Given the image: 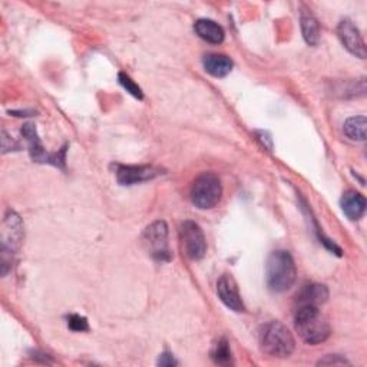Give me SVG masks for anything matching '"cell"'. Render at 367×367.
Here are the masks:
<instances>
[{
	"instance_id": "4",
	"label": "cell",
	"mask_w": 367,
	"mask_h": 367,
	"mask_svg": "<svg viewBox=\"0 0 367 367\" xmlns=\"http://www.w3.org/2000/svg\"><path fill=\"white\" fill-rule=\"evenodd\" d=\"M222 195L219 178L212 172H204L195 178L191 187V201L200 210L214 208Z\"/></svg>"
},
{
	"instance_id": "7",
	"label": "cell",
	"mask_w": 367,
	"mask_h": 367,
	"mask_svg": "<svg viewBox=\"0 0 367 367\" xmlns=\"http://www.w3.org/2000/svg\"><path fill=\"white\" fill-rule=\"evenodd\" d=\"M22 137L28 141L29 144V153L31 157L35 162H42V164H52L55 167L63 168L65 167V154H66V147L62 148L61 153L58 154H48L38 137L36 128L32 124H25L22 128Z\"/></svg>"
},
{
	"instance_id": "6",
	"label": "cell",
	"mask_w": 367,
	"mask_h": 367,
	"mask_svg": "<svg viewBox=\"0 0 367 367\" xmlns=\"http://www.w3.org/2000/svg\"><path fill=\"white\" fill-rule=\"evenodd\" d=\"M181 247L190 260H201L207 253V241L201 227L194 221H185L180 228Z\"/></svg>"
},
{
	"instance_id": "19",
	"label": "cell",
	"mask_w": 367,
	"mask_h": 367,
	"mask_svg": "<svg viewBox=\"0 0 367 367\" xmlns=\"http://www.w3.org/2000/svg\"><path fill=\"white\" fill-rule=\"evenodd\" d=\"M118 79H119V83H120L122 86H124V88L127 89V92H130L133 96H135V98H138V99H143V98H144L141 88H140L127 73H119Z\"/></svg>"
},
{
	"instance_id": "12",
	"label": "cell",
	"mask_w": 367,
	"mask_h": 367,
	"mask_svg": "<svg viewBox=\"0 0 367 367\" xmlns=\"http://www.w3.org/2000/svg\"><path fill=\"white\" fill-rule=\"evenodd\" d=\"M341 210L351 221H357L364 215L366 198L357 191H347L341 197Z\"/></svg>"
},
{
	"instance_id": "18",
	"label": "cell",
	"mask_w": 367,
	"mask_h": 367,
	"mask_svg": "<svg viewBox=\"0 0 367 367\" xmlns=\"http://www.w3.org/2000/svg\"><path fill=\"white\" fill-rule=\"evenodd\" d=\"M211 357L217 364L221 366H228L232 364V356H231V348L229 344L225 338H221L215 343L212 351H211Z\"/></svg>"
},
{
	"instance_id": "17",
	"label": "cell",
	"mask_w": 367,
	"mask_h": 367,
	"mask_svg": "<svg viewBox=\"0 0 367 367\" xmlns=\"http://www.w3.org/2000/svg\"><path fill=\"white\" fill-rule=\"evenodd\" d=\"M366 128H367V119L364 116H353L344 122L343 131L347 135V138L353 141H364Z\"/></svg>"
},
{
	"instance_id": "21",
	"label": "cell",
	"mask_w": 367,
	"mask_h": 367,
	"mask_svg": "<svg viewBox=\"0 0 367 367\" xmlns=\"http://www.w3.org/2000/svg\"><path fill=\"white\" fill-rule=\"evenodd\" d=\"M320 366H330V364H350L346 358L337 356V354H330V356H326L324 358H321L319 361Z\"/></svg>"
},
{
	"instance_id": "13",
	"label": "cell",
	"mask_w": 367,
	"mask_h": 367,
	"mask_svg": "<svg viewBox=\"0 0 367 367\" xmlns=\"http://www.w3.org/2000/svg\"><path fill=\"white\" fill-rule=\"evenodd\" d=\"M195 33L205 42L212 45H219L224 42L225 32L224 29L211 19H200L194 25Z\"/></svg>"
},
{
	"instance_id": "2",
	"label": "cell",
	"mask_w": 367,
	"mask_h": 367,
	"mask_svg": "<svg viewBox=\"0 0 367 367\" xmlns=\"http://www.w3.org/2000/svg\"><path fill=\"white\" fill-rule=\"evenodd\" d=\"M266 274L267 286L274 293H283L293 287L297 277V270L291 254L283 250L272 253L267 260Z\"/></svg>"
},
{
	"instance_id": "1",
	"label": "cell",
	"mask_w": 367,
	"mask_h": 367,
	"mask_svg": "<svg viewBox=\"0 0 367 367\" xmlns=\"http://www.w3.org/2000/svg\"><path fill=\"white\" fill-rule=\"evenodd\" d=\"M294 327L303 341L307 344H320L326 341L331 333L326 316L317 306L301 304L294 314Z\"/></svg>"
},
{
	"instance_id": "16",
	"label": "cell",
	"mask_w": 367,
	"mask_h": 367,
	"mask_svg": "<svg viewBox=\"0 0 367 367\" xmlns=\"http://www.w3.org/2000/svg\"><path fill=\"white\" fill-rule=\"evenodd\" d=\"M300 24H301V33L307 45L316 46L320 41V25L319 21L314 18L313 14L303 11L300 16Z\"/></svg>"
},
{
	"instance_id": "8",
	"label": "cell",
	"mask_w": 367,
	"mask_h": 367,
	"mask_svg": "<svg viewBox=\"0 0 367 367\" xmlns=\"http://www.w3.org/2000/svg\"><path fill=\"white\" fill-rule=\"evenodd\" d=\"M337 35L343 46L356 58L366 59V45L358 28L348 19H344L338 24Z\"/></svg>"
},
{
	"instance_id": "9",
	"label": "cell",
	"mask_w": 367,
	"mask_h": 367,
	"mask_svg": "<svg viewBox=\"0 0 367 367\" xmlns=\"http://www.w3.org/2000/svg\"><path fill=\"white\" fill-rule=\"evenodd\" d=\"M161 171L150 165H116V180L120 185H135L158 177Z\"/></svg>"
},
{
	"instance_id": "10",
	"label": "cell",
	"mask_w": 367,
	"mask_h": 367,
	"mask_svg": "<svg viewBox=\"0 0 367 367\" xmlns=\"http://www.w3.org/2000/svg\"><path fill=\"white\" fill-rule=\"evenodd\" d=\"M217 294L219 300L232 311L241 313L246 310V306L242 303L241 294L238 291L235 280L229 274H224L217 281Z\"/></svg>"
},
{
	"instance_id": "5",
	"label": "cell",
	"mask_w": 367,
	"mask_h": 367,
	"mask_svg": "<svg viewBox=\"0 0 367 367\" xmlns=\"http://www.w3.org/2000/svg\"><path fill=\"white\" fill-rule=\"evenodd\" d=\"M143 242L147 252L158 262H170L171 253L168 249V225L165 221H155L148 225L143 234Z\"/></svg>"
},
{
	"instance_id": "15",
	"label": "cell",
	"mask_w": 367,
	"mask_h": 367,
	"mask_svg": "<svg viewBox=\"0 0 367 367\" xmlns=\"http://www.w3.org/2000/svg\"><path fill=\"white\" fill-rule=\"evenodd\" d=\"M329 299V290L323 284H307L301 289L300 294L297 296V303L299 306L301 304H309V306H320L326 303Z\"/></svg>"
},
{
	"instance_id": "20",
	"label": "cell",
	"mask_w": 367,
	"mask_h": 367,
	"mask_svg": "<svg viewBox=\"0 0 367 367\" xmlns=\"http://www.w3.org/2000/svg\"><path fill=\"white\" fill-rule=\"evenodd\" d=\"M68 326L71 330L73 331H86L89 329L88 326V320L82 316H78V314H72L69 316L68 319Z\"/></svg>"
},
{
	"instance_id": "3",
	"label": "cell",
	"mask_w": 367,
	"mask_h": 367,
	"mask_svg": "<svg viewBox=\"0 0 367 367\" xmlns=\"http://www.w3.org/2000/svg\"><path fill=\"white\" fill-rule=\"evenodd\" d=\"M262 351L273 357H289L296 348V340L291 331L280 321H270L260 330Z\"/></svg>"
},
{
	"instance_id": "14",
	"label": "cell",
	"mask_w": 367,
	"mask_h": 367,
	"mask_svg": "<svg viewBox=\"0 0 367 367\" xmlns=\"http://www.w3.org/2000/svg\"><path fill=\"white\" fill-rule=\"evenodd\" d=\"M204 69L207 73H210L214 78H224L232 71V61L225 55L211 53L207 55L202 61Z\"/></svg>"
},
{
	"instance_id": "22",
	"label": "cell",
	"mask_w": 367,
	"mask_h": 367,
	"mask_svg": "<svg viewBox=\"0 0 367 367\" xmlns=\"http://www.w3.org/2000/svg\"><path fill=\"white\" fill-rule=\"evenodd\" d=\"M158 364H160V366H175V364H177V360L174 358L172 354L164 353V354H161V357H160V360H158Z\"/></svg>"
},
{
	"instance_id": "11",
	"label": "cell",
	"mask_w": 367,
	"mask_h": 367,
	"mask_svg": "<svg viewBox=\"0 0 367 367\" xmlns=\"http://www.w3.org/2000/svg\"><path fill=\"white\" fill-rule=\"evenodd\" d=\"M24 237V224L21 217L9 211L5 224H4V244H2V253H14L22 241Z\"/></svg>"
}]
</instances>
